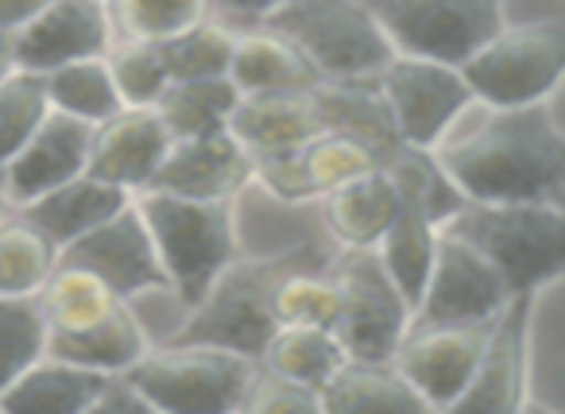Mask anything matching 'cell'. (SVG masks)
I'll list each match as a JSON object with an SVG mask.
<instances>
[{"label":"cell","instance_id":"cell-26","mask_svg":"<svg viewBox=\"0 0 565 414\" xmlns=\"http://www.w3.org/2000/svg\"><path fill=\"white\" fill-rule=\"evenodd\" d=\"M322 411H430L395 360L349 357L322 388Z\"/></svg>","mask_w":565,"mask_h":414},{"label":"cell","instance_id":"cell-32","mask_svg":"<svg viewBox=\"0 0 565 414\" xmlns=\"http://www.w3.org/2000/svg\"><path fill=\"white\" fill-rule=\"evenodd\" d=\"M47 89H51V105L58 113H71V117L86 120V125H102L113 113L125 109L117 78H113L109 55L58 66V71L47 74Z\"/></svg>","mask_w":565,"mask_h":414},{"label":"cell","instance_id":"cell-11","mask_svg":"<svg viewBox=\"0 0 565 414\" xmlns=\"http://www.w3.org/2000/svg\"><path fill=\"white\" fill-rule=\"evenodd\" d=\"M508 302L511 290L500 267L477 244L441 229L430 279L415 302V326H484L500 318Z\"/></svg>","mask_w":565,"mask_h":414},{"label":"cell","instance_id":"cell-38","mask_svg":"<svg viewBox=\"0 0 565 414\" xmlns=\"http://www.w3.org/2000/svg\"><path fill=\"white\" fill-rule=\"evenodd\" d=\"M109 66L117 78L120 102L125 105H159V97L171 86V66H167L163 43L148 40H117L109 47Z\"/></svg>","mask_w":565,"mask_h":414},{"label":"cell","instance_id":"cell-13","mask_svg":"<svg viewBox=\"0 0 565 414\" xmlns=\"http://www.w3.org/2000/svg\"><path fill=\"white\" fill-rule=\"evenodd\" d=\"M488 329L492 321L484 326H411V333L395 352V364L415 383L430 411H454L457 399L469 391L480 357H484Z\"/></svg>","mask_w":565,"mask_h":414},{"label":"cell","instance_id":"cell-36","mask_svg":"<svg viewBox=\"0 0 565 414\" xmlns=\"http://www.w3.org/2000/svg\"><path fill=\"white\" fill-rule=\"evenodd\" d=\"M117 40L167 43L213 17L210 0H109Z\"/></svg>","mask_w":565,"mask_h":414},{"label":"cell","instance_id":"cell-27","mask_svg":"<svg viewBox=\"0 0 565 414\" xmlns=\"http://www.w3.org/2000/svg\"><path fill=\"white\" fill-rule=\"evenodd\" d=\"M241 97L244 94L228 74L225 78H182L167 86L156 109L167 120L174 140H190V136L228 132Z\"/></svg>","mask_w":565,"mask_h":414},{"label":"cell","instance_id":"cell-37","mask_svg":"<svg viewBox=\"0 0 565 414\" xmlns=\"http://www.w3.org/2000/svg\"><path fill=\"white\" fill-rule=\"evenodd\" d=\"M233 51H236V28L225 20L210 17L202 24L186 28L174 40L163 43L171 78H225L233 71Z\"/></svg>","mask_w":565,"mask_h":414},{"label":"cell","instance_id":"cell-15","mask_svg":"<svg viewBox=\"0 0 565 414\" xmlns=\"http://www.w3.org/2000/svg\"><path fill=\"white\" fill-rule=\"evenodd\" d=\"M376 167H384V156L372 151L369 144L353 140V136H345V132H326L299 151L259 159L256 187H264L267 194L282 205L322 202L341 182L356 179V174H364V171H376Z\"/></svg>","mask_w":565,"mask_h":414},{"label":"cell","instance_id":"cell-1","mask_svg":"<svg viewBox=\"0 0 565 414\" xmlns=\"http://www.w3.org/2000/svg\"><path fill=\"white\" fill-rule=\"evenodd\" d=\"M434 151L469 202H565V132L546 102H477Z\"/></svg>","mask_w":565,"mask_h":414},{"label":"cell","instance_id":"cell-42","mask_svg":"<svg viewBox=\"0 0 565 414\" xmlns=\"http://www.w3.org/2000/svg\"><path fill=\"white\" fill-rule=\"evenodd\" d=\"M43 4H47V0H0V28H4V32H17V28H24Z\"/></svg>","mask_w":565,"mask_h":414},{"label":"cell","instance_id":"cell-33","mask_svg":"<svg viewBox=\"0 0 565 414\" xmlns=\"http://www.w3.org/2000/svg\"><path fill=\"white\" fill-rule=\"evenodd\" d=\"M51 349V326L35 295H0V395Z\"/></svg>","mask_w":565,"mask_h":414},{"label":"cell","instance_id":"cell-4","mask_svg":"<svg viewBox=\"0 0 565 414\" xmlns=\"http://www.w3.org/2000/svg\"><path fill=\"white\" fill-rule=\"evenodd\" d=\"M307 264L302 252H279V256H236L213 287L198 298L167 341H198L221 344V349L264 357L267 341L279 329L275 314V287L291 267Z\"/></svg>","mask_w":565,"mask_h":414},{"label":"cell","instance_id":"cell-30","mask_svg":"<svg viewBox=\"0 0 565 414\" xmlns=\"http://www.w3.org/2000/svg\"><path fill=\"white\" fill-rule=\"evenodd\" d=\"M35 298H40L51 333L86 329L125 302V298L113 295L94 272H86V267H78V264H66V259H58V267L51 272V279L43 283V290Z\"/></svg>","mask_w":565,"mask_h":414},{"label":"cell","instance_id":"cell-21","mask_svg":"<svg viewBox=\"0 0 565 414\" xmlns=\"http://www.w3.org/2000/svg\"><path fill=\"white\" fill-rule=\"evenodd\" d=\"M318 205H322L326 233L338 241L341 252L380 248L395 213H399V190H395L387 167H376V171H364L356 179L341 182Z\"/></svg>","mask_w":565,"mask_h":414},{"label":"cell","instance_id":"cell-40","mask_svg":"<svg viewBox=\"0 0 565 414\" xmlns=\"http://www.w3.org/2000/svg\"><path fill=\"white\" fill-rule=\"evenodd\" d=\"M151 411H156V406H151V399L136 388L132 375L117 372V375L105 380L102 395H97V403L89 414H151Z\"/></svg>","mask_w":565,"mask_h":414},{"label":"cell","instance_id":"cell-24","mask_svg":"<svg viewBox=\"0 0 565 414\" xmlns=\"http://www.w3.org/2000/svg\"><path fill=\"white\" fill-rule=\"evenodd\" d=\"M228 78L241 94H279V89H310L318 86V71L310 59L295 47L271 24L236 28V51Z\"/></svg>","mask_w":565,"mask_h":414},{"label":"cell","instance_id":"cell-41","mask_svg":"<svg viewBox=\"0 0 565 414\" xmlns=\"http://www.w3.org/2000/svg\"><path fill=\"white\" fill-rule=\"evenodd\" d=\"M213 4V17L225 20L233 28H256L267 24L271 12H279L287 0H210Z\"/></svg>","mask_w":565,"mask_h":414},{"label":"cell","instance_id":"cell-10","mask_svg":"<svg viewBox=\"0 0 565 414\" xmlns=\"http://www.w3.org/2000/svg\"><path fill=\"white\" fill-rule=\"evenodd\" d=\"M399 140L411 148H438L449 128L477 105L461 66L434 63V59L399 55L376 74Z\"/></svg>","mask_w":565,"mask_h":414},{"label":"cell","instance_id":"cell-43","mask_svg":"<svg viewBox=\"0 0 565 414\" xmlns=\"http://www.w3.org/2000/svg\"><path fill=\"white\" fill-rule=\"evenodd\" d=\"M17 66H20V59H17V32H4V28H0V82L9 78Z\"/></svg>","mask_w":565,"mask_h":414},{"label":"cell","instance_id":"cell-39","mask_svg":"<svg viewBox=\"0 0 565 414\" xmlns=\"http://www.w3.org/2000/svg\"><path fill=\"white\" fill-rule=\"evenodd\" d=\"M241 411H252V414L322 411V391L307 388V383H299V380H287V375H279V372H271V368L259 364Z\"/></svg>","mask_w":565,"mask_h":414},{"label":"cell","instance_id":"cell-5","mask_svg":"<svg viewBox=\"0 0 565 414\" xmlns=\"http://www.w3.org/2000/svg\"><path fill=\"white\" fill-rule=\"evenodd\" d=\"M267 24L310 59L322 82L376 78L395 59L372 0H287Z\"/></svg>","mask_w":565,"mask_h":414},{"label":"cell","instance_id":"cell-31","mask_svg":"<svg viewBox=\"0 0 565 414\" xmlns=\"http://www.w3.org/2000/svg\"><path fill=\"white\" fill-rule=\"evenodd\" d=\"M58 267V248L28 221L24 210L0 217V295H40Z\"/></svg>","mask_w":565,"mask_h":414},{"label":"cell","instance_id":"cell-8","mask_svg":"<svg viewBox=\"0 0 565 414\" xmlns=\"http://www.w3.org/2000/svg\"><path fill=\"white\" fill-rule=\"evenodd\" d=\"M333 272L341 279V314L333 329L349 357L395 360L403 337L415 326V302L392 279L380 252H341L333 259Z\"/></svg>","mask_w":565,"mask_h":414},{"label":"cell","instance_id":"cell-44","mask_svg":"<svg viewBox=\"0 0 565 414\" xmlns=\"http://www.w3.org/2000/svg\"><path fill=\"white\" fill-rule=\"evenodd\" d=\"M9 210H17V205L9 202V194H4V187H0V217H4Z\"/></svg>","mask_w":565,"mask_h":414},{"label":"cell","instance_id":"cell-35","mask_svg":"<svg viewBox=\"0 0 565 414\" xmlns=\"http://www.w3.org/2000/svg\"><path fill=\"white\" fill-rule=\"evenodd\" d=\"M275 314L279 326H338L341 279L330 267H291L275 287Z\"/></svg>","mask_w":565,"mask_h":414},{"label":"cell","instance_id":"cell-25","mask_svg":"<svg viewBox=\"0 0 565 414\" xmlns=\"http://www.w3.org/2000/svg\"><path fill=\"white\" fill-rule=\"evenodd\" d=\"M148 349H151V337L143 329V321L136 318L132 302H120L117 310H109L102 321H94L86 329L51 333V352L55 357H66L74 364H86L105 375L128 372V368L148 357Z\"/></svg>","mask_w":565,"mask_h":414},{"label":"cell","instance_id":"cell-12","mask_svg":"<svg viewBox=\"0 0 565 414\" xmlns=\"http://www.w3.org/2000/svg\"><path fill=\"white\" fill-rule=\"evenodd\" d=\"M58 259L94 272L97 279L117 298H125V302L148 295V290H167V295H171L163 259H159V248H156V241H151V229H148V221H143L136 198L125 210L113 213L109 221L89 229L82 241H74L71 248L58 252Z\"/></svg>","mask_w":565,"mask_h":414},{"label":"cell","instance_id":"cell-14","mask_svg":"<svg viewBox=\"0 0 565 414\" xmlns=\"http://www.w3.org/2000/svg\"><path fill=\"white\" fill-rule=\"evenodd\" d=\"M113 43H117V28H113L109 0H47L24 28H17L20 66L40 74L109 55Z\"/></svg>","mask_w":565,"mask_h":414},{"label":"cell","instance_id":"cell-9","mask_svg":"<svg viewBox=\"0 0 565 414\" xmlns=\"http://www.w3.org/2000/svg\"><path fill=\"white\" fill-rule=\"evenodd\" d=\"M399 55L465 66L503 24V0H372Z\"/></svg>","mask_w":565,"mask_h":414},{"label":"cell","instance_id":"cell-7","mask_svg":"<svg viewBox=\"0 0 565 414\" xmlns=\"http://www.w3.org/2000/svg\"><path fill=\"white\" fill-rule=\"evenodd\" d=\"M461 71L472 97L492 109L550 102L565 82V20L503 24Z\"/></svg>","mask_w":565,"mask_h":414},{"label":"cell","instance_id":"cell-6","mask_svg":"<svg viewBox=\"0 0 565 414\" xmlns=\"http://www.w3.org/2000/svg\"><path fill=\"white\" fill-rule=\"evenodd\" d=\"M256 368V357L221 344L163 341L151 344L128 375L163 414H233L244 406Z\"/></svg>","mask_w":565,"mask_h":414},{"label":"cell","instance_id":"cell-18","mask_svg":"<svg viewBox=\"0 0 565 414\" xmlns=\"http://www.w3.org/2000/svg\"><path fill=\"white\" fill-rule=\"evenodd\" d=\"M89 151H94V125L55 109L40 125V132L0 167V187H4L9 202L20 210V205L43 198L47 190L86 174Z\"/></svg>","mask_w":565,"mask_h":414},{"label":"cell","instance_id":"cell-29","mask_svg":"<svg viewBox=\"0 0 565 414\" xmlns=\"http://www.w3.org/2000/svg\"><path fill=\"white\" fill-rule=\"evenodd\" d=\"M438 244H441L438 221H434L426 210H418L415 202H403L399 198V213H395L392 229L384 233V241H380L376 252L411 302L423 298V287H426V279H430L434 256H438Z\"/></svg>","mask_w":565,"mask_h":414},{"label":"cell","instance_id":"cell-23","mask_svg":"<svg viewBox=\"0 0 565 414\" xmlns=\"http://www.w3.org/2000/svg\"><path fill=\"white\" fill-rule=\"evenodd\" d=\"M105 372H94L86 364H74L66 357H40L4 395H0V411L12 414H89L102 395Z\"/></svg>","mask_w":565,"mask_h":414},{"label":"cell","instance_id":"cell-17","mask_svg":"<svg viewBox=\"0 0 565 414\" xmlns=\"http://www.w3.org/2000/svg\"><path fill=\"white\" fill-rule=\"evenodd\" d=\"M174 136L156 105H125L109 120L94 125L89 171L128 194H143L156 182Z\"/></svg>","mask_w":565,"mask_h":414},{"label":"cell","instance_id":"cell-3","mask_svg":"<svg viewBox=\"0 0 565 414\" xmlns=\"http://www.w3.org/2000/svg\"><path fill=\"white\" fill-rule=\"evenodd\" d=\"M446 229L500 267L511 298H539L565 275V202H465Z\"/></svg>","mask_w":565,"mask_h":414},{"label":"cell","instance_id":"cell-34","mask_svg":"<svg viewBox=\"0 0 565 414\" xmlns=\"http://www.w3.org/2000/svg\"><path fill=\"white\" fill-rule=\"evenodd\" d=\"M51 113H55V105H51L47 74L17 66L0 82V167L40 132V125Z\"/></svg>","mask_w":565,"mask_h":414},{"label":"cell","instance_id":"cell-2","mask_svg":"<svg viewBox=\"0 0 565 414\" xmlns=\"http://www.w3.org/2000/svg\"><path fill=\"white\" fill-rule=\"evenodd\" d=\"M136 205L151 229L171 295L179 298L182 310H190L213 287V279L241 256L236 202L143 190L136 194Z\"/></svg>","mask_w":565,"mask_h":414},{"label":"cell","instance_id":"cell-20","mask_svg":"<svg viewBox=\"0 0 565 414\" xmlns=\"http://www.w3.org/2000/svg\"><path fill=\"white\" fill-rule=\"evenodd\" d=\"M256 187V159L233 132H210L174 140L148 190H167L182 198H236Z\"/></svg>","mask_w":565,"mask_h":414},{"label":"cell","instance_id":"cell-19","mask_svg":"<svg viewBox=\"0 0 565 414\" xmlns=\"http://www.w3.org/2000/svg\"><path fill=\"white\" fill-rule=\"evenodd\" d=\"M318 86L279 89V94H244L228 132L252 151L256 163L307 148L310 140L330 132V117H326V102Z\"/></svg>","mask_w":565,"mask_h":414},{"label":"cell","instance_id":"cell-28","mask_svg":"<svg viewBox=\"0 0 565 414\" xmlns=\"http://www.w3.org/2000/svg\"><path fill=\"white\" fill-rule=\"evenodd\" d=\"M345 360L349 349L341 344L333 326H279L271 341H267L259 364L287 375V380H299L307 388L322 391Z\"/></svg>","mask_w":565,"mask_h":414},{"label":"cell","instance_id":"cell-22","mask_svg":"<svg viewBox=\"0 0 565 414\" xmlns=\"http://www.w3.org/2000/svg\"><path fill=\"white\" fill-rule=\"evenodd\" d=\"M132 198L136 194H128V190L113 187V182L97 179L94 171H86V174H78V179L63 182V187L47 190V194L35 198V202L20 205V210L28 213V221H32L58 252H63V248H71L74 241H82L89 229L109 221L117 210H125Z\"/></svg>","mask_w":565,"mask_h":414},{"label":"cell","instance_id":"cell-16","mask_svg":"<svg viewBox=\"0 0 565 414\" xmlns=\"http://www.w3.org/2000/svg\"><path fill=\"white\" fill-rule=\"evenodd\" d=\"M539 298L519 295L503 306L484 341V357L477 364L469 391L457 399L454 411L515 414L526 406V372H531V318Z\"/></svg>","mask_w":565,"mask_h":414}]
</instances>
